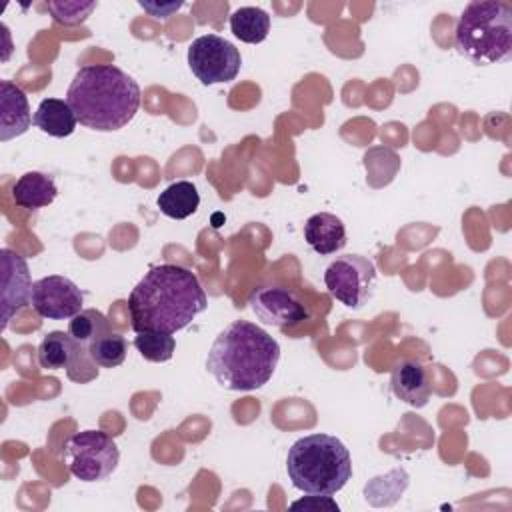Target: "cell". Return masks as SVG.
<instances>
[{
	"label": "cell",
	"mask_w": 512,
	"mask_h": 512,
	"mask_svg": "<svg viewBox=\"0 0 512 512\" xmlns=\"http://www.w3.org/2000/svg\"><path fill=\"white\" fill-rule=\"evenodd\" d=\"M208 306L198 276L180 264L152 266L128 296L134 332L174 334L186 328Z\"/></svg>",
	"instance_id": "obj_1"
},
{
	"label": "cell",
	"mask_w": 512,
	"mask_h": 512,
	"mask_svg": "<svg viewBox=\"0 0 512 512\" xmlns=\"http://www.w3.org/2000/svg\"><path fill=\"white\" fill-rule=\"evenodd\" d=\"M280 360V344L258 324L234 320L214 338L206 368L214 380L236 392L262 388Z\"/></svg>",
	"instance_id": "obj_2"
},
{
	"label": "cell",
	"mask_w": 512,
	"mask_h": 512,
	"mask_svg": "<svg viewBox=\"0 0 512 512\" xmlns=\"http://www.w3.org/2000/svg\"><path fill=\"white\" fill-rule=\"evenodd\" d=\"M66 102L82 126L96 132H114L136 116L140 86L114 64H86L76 70Z\"/></svg>",
	"instance_id": "obj_3"
},
{
	"label": "cell",
	"mask_w": 512,
	"mask_h": 512,
	"mask_svg": "<svg viewBox=\"0 0 512 512\" xmlns=\"http://www.w3.org/2000/svg\"><path fill=\"white\" fill-rule=\"evenodd\" d=\"M286 472L296 490L332 496L350 480L352 458L340 438L320 432L308 434L290 446Z\"/></svg>",
	"instance_id": "obj_4"
},
{
	"label": "cell",
	"mask_w": 512,
	"mask_h": 512,
	"mask_svg": "<svg viewBox=\"0 0 512 512\" xmlns=\"http://www.w3.org/2000/svg\"><path fill=\"white\" fill-rule=\"evenodd\" d=\"M454 48L466 60L486 66L512 56V4L506 0H474L462 10Z\"/></svg>",
	"instance_id": "obj_5"
},
{
	"label": "cell",
	"mask_w": 512,
	"mask_h": 512,
	"mask_svg": "<svg viewBox=\"0 0 512 512\" xmlns=\"http://www.w3.org/2000/svg\"><path fill=\"white\" fill-rule=\"evenodd\" d=\"M64 462L72 476L82 482L108 478L120 462V450L110 434L100 430H82L64 444Z\"/></svg>",
	"instance_id": "obj_6"
},
{
	"label": "cell",
	"mask_w": 512,
	"mask_h": 512,
	"mask_svg": "<svg viewBox=\"0 0 512 512\" xmlns=\"http://www.w3.org/2000/svg\"><path fill=\"white\" fill-rule=\"evenodd\" d=\"M324 284L332 298L346 308H362L372 296L376 284V266L360 254H344L334 258L324 270Z\"/></svg>",
	"instance_id": "obj_7"
},
{
	"label": "cell",
	"mask_w": 512,
	"mask_h": 512,
	"mask_svg": "<svg viewBox=\"0 0 512 512\" xmlns=\"http://www.w3.org/2000/svg\"><path fill=\"white\" fill-rule=\"evenodd\" d=\"M188 66L204 84L232 82L242 66L240 50L218 34H202L188 46Z\"/></svg>",
	"instance_id": "obj_8"
},
{
	"label": "cell",
	"mask_w": 512,
	"mask_h": 512,
	"mask_svg": "<svg viewBox=\"0 0 512 512\" xmlns=\"http://www.w3.org/2000/svg\"><path fill=\"white\" fill-rule=\"evenodd\" d=\"M38 364L44 370H66L72 382L86 384L98 376V364L90 358L88 348L74 340L70 332L52 330L38 344Z\"/></svg>",
	"instance_id": "obj_9"
},
{
	"label": "cell",
	"mask_w": 512,
	"mask_h": 512,
	"mask_svg": "<svg viewBox=\"0 0 512 512\" xmlns=\"http://www.w3.org/2000/svg\"><path fill=\"white\" fill-rule=\"evenodd\" d=\"M248 304L260 322L274 328H292L310 318V310L300 296L278 284L254 288Z\"/></svg>",
	"instance_id": "obj_10"
},
{
	"label": "cell",
	"mask_w": 512,
	"mask_h": 512,
	"mask_svg": "<svg viewBox=\"0 0 512 512\" xmlns=\"http://www.w3.org/2000/svg\"><path fill=\"white\" fill-rule=\"evenodd\" d=\"M84 292L66 276L52 274L32 282L30 306L48 320H70L82 312Z\"/></svg>",
	"instance_id": "obj_11"
},
{
	"label": "cell",
	"mask_w": 512,
	"mask_h": 512,
	"mask_svg": "<svg viewBox=\"0 0 512 512\" xmlns=\"http://www.w3.org/2000/svg\"><path fill=\"white\" fill-rule=\"evenodd\" d=\"M0 262H2V324L0 328L6 330L8 322L20 314L30 304V292H32V280L30 270L16 250L2 248L0 250Z\"/></svg>",
	"instance_id": "obj_12"
},
{
	"label": "cell",
	"mask_w": 512,
	"mask_h": 512,
	"mask_svg": "<svg viewBox=\"0 0 512 512\" xmlns=\"http://www.w3.org/2000/svg\"><path fill=\"white\" fill-rule=\"evenodd\" d=\"M32 122L26 92L10 80H0V142L22 136Z\"/></svg>",
	"instance_id": "obj_13"
},
{
	"label": "cell",
	"mask_w": 512,
	"mask_h": 512,
	"mask_svg": "<svg viewBox=\"0 0 512 512\" xmlns=\"http://www.w3.org/2000/svg\"><path fill=\"white\" fill-rule=\"evenodd\" d=\"M390 388L398 400L414 408L426 406L432 392L426 368L418 360H410V358L396 362L390 376Z\"/></svg>",
	"instance_id": "obj_14"
},
{
	"label": "cell",
	"mask_w": 512,
	"mask_h": 512,
	"mask_svg": "<svg viewBox=\"0 0 512 512\" xmlns=\"http://www.w3.org/2000/svg\"><path fill=\"white\" fill-rule=\"evenodd\" d=\"M304 240L320 256L336 254L346 246L344 222L330 212L312 214L304 224Z\"/></svg>",
	"instance_id": "obj_15"
},
{
	"label": "cell",
	"mask_w": 512,
	"mask_h": 512,
	"mask_svg": "<svg viewBox=\"0 0 512 512\" xmlns=\"http://www.w3.org/2000/svg\"><path fill=\"white\" fill-rule=\"evenodd\" d=\"M58 196V186L50 174L44 172H24L12 184V200L16 206L26 210H38L52 204Z\"/></svg>",
	"instance_id": "obj_16"
},
{
	"label": "cell",
	"mask_w": 512,
	"mask_h": 512,
	"mask_svg": "<svg viewBox=\"0 0 512 512\" xmlns=\"http://www.w3.org/2000/svg\"><path fill=\"white\" fill-rule=\"evenodd\" d=\"M76 124V114L62 98H44L34 112V126L54 138L70 136L76 130Z\"/></svg>",
	"instance_id": "obj_17"
},
{
	"label": "cell",
	"mask_w": 512,
	"mask_h": 512,
	"mask_svg": "<svg viewBox=\"0 0 512 512\" xmlns=\"http://www.w3.org/2000/svg\"><path fill=\"white\" fill-rule=\"evenodd\" d=\"M158 208L164 216L174 220H184L192 216L200 206L198 188L188 180H178L166 186L158 196Z\"/></svg>",
	"instance_id": "obj_18"
},
{
	"label": "cell",
	"mask_w": 512,
	"mask_h": 512,
	"mask_svg": "<svg viewBox=\"0 0 512 512\" xmlns=\"http://www.w3.org/2000/svg\"><path fill=\"white\" fill-rule=\"evenodd\" d=\"M230 30L238 40L246 44H258L266 40L270 32V16L256 6L236 8L230 14Z\"/></svg>",
	"instance_id": "obj_19"
},
{
	"label": "cell",
	"mask_w": 512,
	"mask_h": 512,
	"mask_svg": "<svg viewBox=\"0 0 512 512\" xmlns=\"http://www.w3.org/2000/svg\"><path fill=\"white\" fill-rule=\"evenodd\" d=\"M88 354L100 368H116L126 360L128 342L122 334L110 330L88 346Z\"/></svg>",
	"instance_id": "obj_20"
},
{
	"label": "cell",
	"mask_w": 512,
	"mask_h": 512,
	"mask_svg": "<svg viewBox=\"0 0 512 512\" xmlns=\"http://www.w3.org/2000/svg\"><path fill=\"white\" fill-rule=\"evenodd\" d=\"M110 330L112 328H110L106 316L96 308H86V310L78 312L74 318H70V324H68L70 336L74 340H78L80 344H84L86 348Z\"/></svg>",
	"instance_id": "obj_21"
},
{
	"label": "cell",
	"mask_w": 512,
	"mask_h": 512,
	"mask_svg": "<svg viewBox=\"0 0 512 512\" xmlns=\"http://www.w3.org/2000/svg\"><path fill=\"white\" fill-rule=\"evenodd\" d=\"M134 346L140 352V356L148 362H168L174 356L176 340L172 334H166V332L144 330V332H136Z\"/></svg>",
	"instance_id": "obj_22"
},
{
	"label": "cell",
	"mask_w": 512,
	"mask_h": 512,
	"mask_svg": "<svg viewBox=\"0 0 512 512\" xmlns=\"http://www.w3.org/2000/svg\"><path fill=\"white\" fill-rule=\"evenodd\" d=\"M98 2H78V0H64V2H48L46 10L52 14L54 22L64 26H76L82 24L94 10Z\"/></svg>",
	"instance_id": "obj_23"
},
{
	"label": "cell",
	"mask_w": 512,
	"mask_h": 512,
	"mask_svg": "<svg viewBox=\"0 0 512 512\" xmlns=\"http://www.w3.org/2000/svg\"><path fill=\"white\" fill-rule=\"evenodd\" d=\"M290 508L292 510H298V508H304V510H332V512L340 510V506L330 496H324V494H308L302 500L292 502Z\"/></svg>",
	"instance_id": "obj_24"
},
{
	"label": "cell",
	"mask_w": 512,
	"mask_h": 512,
	"mask_svg": "<svg viewBox=\"0 0 512 512\" xmlns=\"http://www.w3.org/2000/svg\"><path fill=\"white\" fill-rule=\"evenodd\" d=\"M142 10H146L150 16L158 18V20H166L170 18L174 12H178L182 8V2H168V4H160V2H138Z\"/></svg>",
	"instance_id": "obj_25"
}]
</instances>
